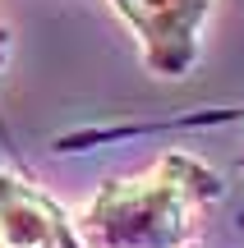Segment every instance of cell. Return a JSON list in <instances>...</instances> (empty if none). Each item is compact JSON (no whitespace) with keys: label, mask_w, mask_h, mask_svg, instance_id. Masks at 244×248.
I'll use <instances>...</instances> for the list:
<instances>
[{"label":"cell","mask_w":244,"mask_h":248,"mask_svg":"<svg viewBox=\"0 0 244 248\" xmlns=\"http://www.w3.org/2000/svg\"><path fill=\"white\" fill-rule=\"evenodd\" d=\"M129 23L143 64L162 78H184L198 60L203 28L217 0H106Z\"/></svg>","instance_id":"obj_2"},{"label":"cell","mask_w":244,"mask_h":248,"mask_svg":"<svg viewBox=\"0 0 244 248\" xmlns=\"http://www.w3.org/2000/svg\"><path fill=\"white\" fill-rule=\"evenodd\" d=\"M5 55H9V32L0 28V64H5Z\"/></svg>","instance_id":"obj_4"},{"label":"cell","mask_w":244,"mask_h":248,"mask_svg":"<svg viewBox=\"0 0 244 248\" xmlns=\"http://www.w3.org/2000/svg\"><path fill=\"white\" fill-rule=\"evenodd\" d=\"M0 248H83L74 221L14 170H0Z\"/></svg>","instance_id":"obj_3"},{"label":"cell","mask_w":244,"mask_h":248,"mask_svg":"<svg viewBox=\"0 0 244 248\" xmlns=\"http://www.w3.org/2000/svg\"><path fill=\"white\" fill-rule=\"evenodd\" d=\"M217 188L203 161L166 152L157 166L101 184L79 212L74 234L83 248H189Z\"/></svg>","instance_id":"obj_1"}]
</instances>
